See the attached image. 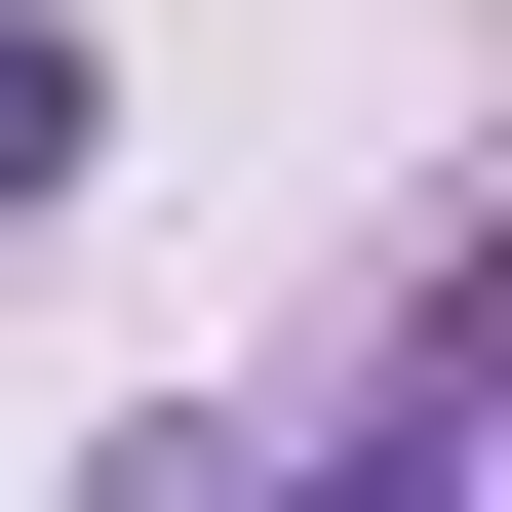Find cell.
Listing matches in <instances>:
<instances>
[{"instance_id": "obj_2", "label": "cell", "mask_w": 512, "mask_h": 512, "mask_svg": "<svg viewBox=\"0 0 512 512\" xmlns=\"http://www.w3.org/2000/svg\"><path fill=\"white\" fill-rule=\"evenodd\" d=\"M0 197H79V40H40V0H0Z\"/></svg>"}, {"instance_id": "obj_1", "label": "cell", "mask_w": 512, "mask_h": 512, "mask_svg": "<svg viewBox=\"0 0 512 512\" xmlns=\"http://www.w3.org/2000/svg\"><path fill=\"white\" fill-rule=\"evenodd\" d=\"M316 512H473V394H434V355H394V394H355V434H316Z\"/></svg>"}]
</instances>
